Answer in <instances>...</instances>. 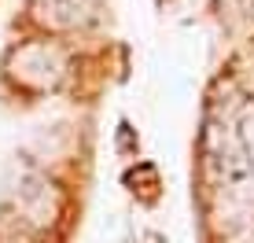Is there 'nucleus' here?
<instances>
[{"mask_svg":"<svg viewBox=\"0 0 254 243\" xmlns=\"http://www.w3.org/2000/svg\"><path fill=\"white\" fill-rule=\"evenodd\" d=\"M236 140H240L243 155H247V162L254 166V107H247L240 115V125H236Z\"/></svg>","mask_w":254,"mask_h":243,"instance_id":"obj_3","label":"nucleus"},{"mask_svg":"<svg viewBox=\"0 0 254 243\" xmlns=\"http://www.w3.org/2000/svg\"><path fill=\"white\" fill-rule=\"evenodd\" d=\"M66 70L63 52L48 41H37V45H22L11 56V77L26 89H56L59 77Z\"/></svg>","mask_w":254,"mask_h":243,"instance_id":"obj_1","label":"nucleus"},{"mask_svg":"<svg viewBox=\"0 0 254 243\" xmlns=\"http://www.w3.org/2000/svg\"><path fill=\"white\" fill-rule=\"evenodd\" d=\"M30 15L33 22L56 33L85 30L103 19V0H30Z\"/></svg>","mask_w":254,"mask_h":243,"instance_id":"obj_2","label":"nucleus"}]
</instances>
